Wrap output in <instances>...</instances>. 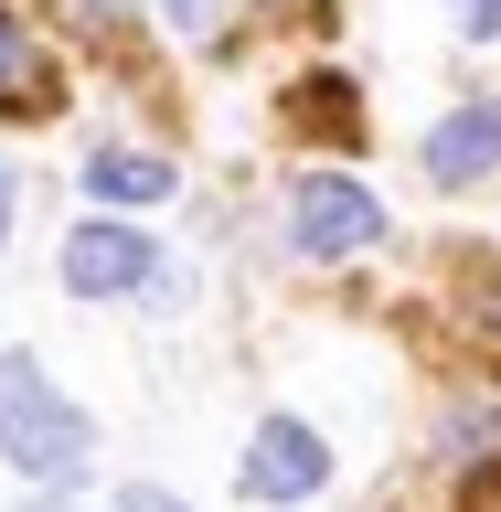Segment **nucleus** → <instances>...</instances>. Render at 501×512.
Masks as SVG:
<instances>
[{
  "instance_id": "f257e3e1",
  "label": "nucleus",
  "mask_w": 501,
  "mask_h": 512,
  "mask_svg": "<svg viewBox=\"0 0 501 512\" xmlns=\"http://www.w3.org/2000/svg\"><path fill=\"white\" fill-rule=\"evenodd\" d=\"M0 459H11V470H32V480L86 470V416L43 384V363H32V352H0Z\"/></svg>"
},
{
  "instance_id": "f03ea898",
  "label": "nucleus",
  "mask_w": 501,
  "mask_h": 512,
  "mask_svg": "<svg viewBox=\"0 0 501 512\" xmlns=\"http://www.w3.org/2000/svg\"><path fill=\"white\" fill-rule=\"evenodd\" d=\"M384 235V203L352 171H299V192H288V246L299 256H363Z\"/></svg>"
},
{
  "instance_id": "7ed1b4c3",
  "label": "nucleus",
  "mask_w": 501,
  "mask_h": 512,
  "mask_svg": "<svg viewBox=\"0 0 501 512\" xmlns=\"http://www.w3.org/2000/svg\"><path fill=\"white\" fill-rule=\"evenodd\" d=\"M235 491L246 502H310V491H331V438L320 427H299V416H267L246 438V459H235Z\"/></svg>"
},
{
  "instance_id": "20e7f679",
  "label": "nucleus",
  "mask_w": 501,
  "mask_h": 512,
  "mask_svg": "<svg viewBox=\"0 0 501 512\" xmlns=\"http://www.w3.org/2000/svg\"><path fill=\"white\" fill-rule=\"evenodd\" d=\"M416 171L427 182H491L501 171V96H470V107H448L438 128H427V150H416Z\"/></svg>"
},
{
  "instance_id": "39448f33",
  "label": "nucleus",
  "mask_w": 501,
  "mask_h": 512,
  "mask_svg": "<svg viewBox=\"0 0 501 512\" xmlns=\"http://www.w3.org/2000/svg\"><path fill=\"white\" fill-rule=\"evenodd\" d=\"M150 278V246L128 235V224H75L64 235V288L75 299H118V288Z\"/></svg>"
},
{
  "instance_id": "423d86ee",
  "label": "nucleus",
  "mask_w": 501,
  "mask_h": 512,
  "mask_svg": "<svg viewBox=\"0 0 501 512\" xmlns=\"http://www.w3.org/2000/svg\"><path fill=\"white\" fill-rule=\"evenodd\" d=\"M86 192H96V203H160V192H171V160H160V150H96L86 160Z\"/></svg>"
},
{
  "instance_id": "0eeeda50",
  "label": "nucleus",
  "mask_w": 501,
  "mask_h": 512,
  "mask_svg": "<svg viewBox=\"0 0 501 512\" xmlns=\"http://www.w3.org/2000/svg\"><path fill=\"white\" fill-rule=\"evenodd\" d=\"M0 96H11V107H32V96H43V64H32V32L11 22V11H0Z\"/></svg>"
},
{
  "instance_id": "6e6552de",
  "label": "nucleus",
  "mask_w": 501,
  "mask_h": 512,
  "mask_svg": "<svg viewBox=\"0 0 501 512\" xmlns=\"http://www.w3.org/2000/svg\"><path fill=\"white\" fill-rule=\"evenodd\" d=\"M288 118H299V128H342V139H352V128H363V107H352L342 75H310V96H299Z\"/></svg>"
},
{
  "instance_id": "1a4fd4ad",
  "label": "nucleus",
  "mask_w": 501,
  "mask_h": 512,
  "mask_svg": "<svg viewBox=\"0 0 501 512\" xmlns=\"http://www.w3.org/2000/svg\"><path fill=\"white\" fill-rule=\"evenodd\" d=\"M214 11H224V0H160V22H171V32H214Z\"/></svg>"
},
{
  "instance_id": "9d476101",
  "label": "nucleus",
  "mask_w": 501,
  "mask_h": 512,
  "mask_svg": "<svg viewBox=\"0 0 501 512\" xmlns=\"http://www.w3.org/2000/svg\"><path fill=\"white\" fill-rule=\"evenodd\" d=\"M118 512H182V502H171L160 480H128V491H118Z\"/></svg>"
},
{
  "instance_id": "9b49d317",
  "label": "nucleus",
  "mask_w": 501,
  "mask_h": 512,
  "mask_svg": "<svg viewBox=\"0 0 501 512\" xmlns=\"http://www.w3.org/2000/svg\"><path fill=\"white\" fill-rule=\"evenodd\" d=\"M459 32H470V43H480V32H501V0H459Z\"/></svg>"
},
{
  "instance_id": "f8f14e48",
  "label": "nucleus",
  "mask_w": 501,
  "mask_h": 512,
  "mask_svg": "<svg viewBox=\"0 0 501 512\" xmlns=\"http://www.w3.org/2000/svg\"><path fill=\"white\" fill-rule=\"evenodd\" d=\"M11 214H22V171L0 160V246H11Z\"/></svg>"
},
{
  "instance_id": "ddd939ff",
  "label": "nucleus",
  "mask_w": 501,
  "mask_h": 512,
  "mask_svg": "<svg viewBox=\"0 0 501 512\" xmlns=\"http://www.w3.org/2000/svg\"><path fill=\"white\" fill-rule=\"evenodd\" d=\"M470 512H501V480H480V491H470Z\"/></svg>"
},
{
  "instance_id": "4468645a",
  "label": "nucleus",
  "mask_w": 501,
  "mask_h": 512,
  "mask_svg": "<svg viewBox=\"0 0 501 512\" xmlns=\"http://www.w3.org/2000/svg\"><path fill=\"white\" fill-rule=\"evenodd\" d=\"M11 512H75V502H54V491H32V502H11Z\"/></svg>"
}]
</instances>
